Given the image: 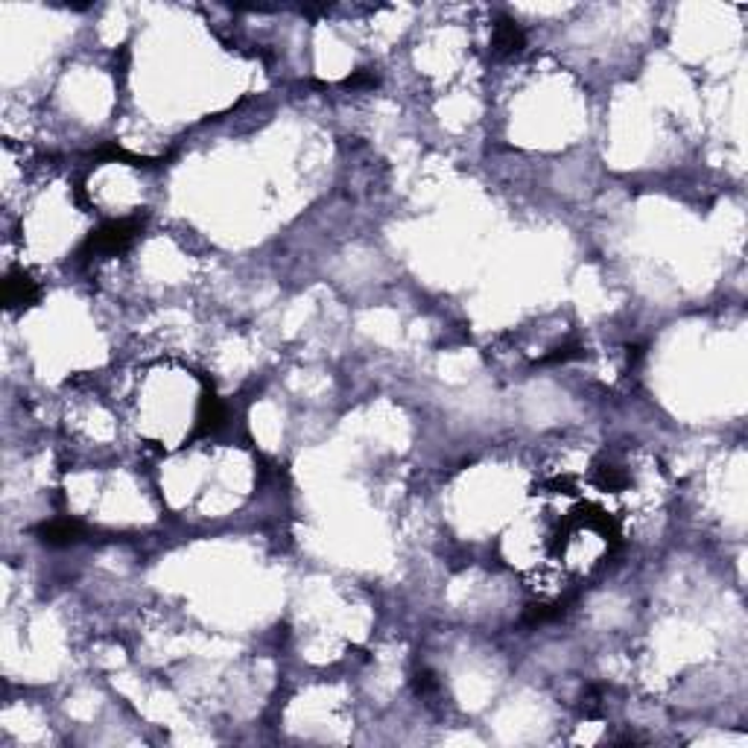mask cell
Returning a JSON list of instances; mask_svg holds the SVG:
<instances>
[{
  "mask_svg": "<svg viewBox=\"0 0 748 748\" xmlns=\"http://www.w3.org/2000/svg\"><path fill=\"white\" fill-rule=\"evenodd\" d=\"M143 219L129 217V219H111L103 228H97L88 240H85V255H118L135 243V237L141 234Z\"/></svg>",
  "mask_w": 748,
  "mask_h": 748,
  "instance_id": "6da1fadb",
  "label": "cell"
},
{
  "mask_svg": "<svg viewBox=\"0 0 748 748\" xmlns=\"http://www.w3.org/2000/svg\"><path fill=\"white\" fill-rule=\"evenodd\" d=\"M38 538L50 546H71L76 541L85 538V530L80 521H71V517H65V521H50L44 523L42 530H38Z\"/></svg>",
  "mask_w": 748,
  "mask_h": 748,
  "instance_id": "7a4b0ae2",
  "label": "cell"
},
{
  "mask_svg": "<svg viewBox=\"0 0 748 748\" xmlns=\"http://www.w3.org/2000/svg\"><path fill=\"white\" fill-rule=\"evenodd\" d=\"M526 47V33L521 30V24L512 18H500L494 27V53L497 56H515Z\"/></svg>",
  "mask_w": 748,
  "mask_h": 748,
  "instance_id": "3957f363",
  "label": "cell"
},
{
  "mask_svg": "<svg viewBox=\"0 0 748 748\" xmlns=\"http://www.w3.org/2000/svg\"><path fill=\"white\" fill-rule=\"evenodd\" d=\"M38 299V284L33 281L30 275L24 272H15L6 278V286H4V301L9 307H30Z\"/></svg>",
  "mask_w": 748,
  "mask_h": 748,
  "instance_id": "277c9868",
  "label": "cell"
},
{
  "mask_svg": "<svg viewBox=\"0 0 748 748\" xmlns=\"http://www.w3.org/2000/svg\"><path fill=\"white\" fill-rule=\"evenodd\" d=\"M225 418H228V412L223 407V401H219L217 395H205L202 407H199V427H196V433L199 436L217 433V430L225 424Z\"/></svg>",
  "mask_w": 748,
  "mask_h": 748,
  "instance_id": "5b68a950",
  "label": "cell"
},
{
  "mask_svg": "<svg viewBox=\"0 0 748 748\" xmlns=\"http://www.w3.org/2000/svg\"><path fill=\"white\" fill-rule=\"evenodd\" d=\"M412 684H416L418 696H430V693H436V690H439V681H436L433 673H430V669H421V673H416V681H412Z\"/></svg>",
  "mask_w": 748,
  "mask_h": 748,
  "instance_id": "8992f818",
  "label": "cell"
},
{
  "mask_svg": "<svg viewBox=\"0 0 748 748\" xmlns=\"http://www.w3.org/2000/svg\"><path fill=\"white\" fill-rule=\"evenodd\" d=\"M345 85H351V88H360V85H378V76L369 73V71H357L354 76L345 80Z\"/></svg>",
  "mask_w": 748,
  "mask_h": 748,
  "instance_id": "52a82bcc",
  "label": "cell"
}]
</instances>
